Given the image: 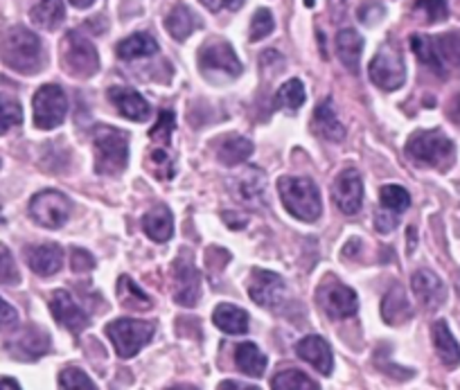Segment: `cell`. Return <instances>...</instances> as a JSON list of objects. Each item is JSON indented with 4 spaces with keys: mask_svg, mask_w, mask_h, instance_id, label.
Segmentation results:
<instances>
[{
    "mask_svg": "<svg viewBox=\"0 0 460 390\" xmlns=\"http://www.w3.org/2000/svg\"><path fill=\"white\" fill-rule=\"evenodd\" d=\"M158 52V41L147 32H138L127 37L125 41L118 43V57L125 61L134 59H145V57H152Z\"/></svg>",
    "mask_w": 460,
    "mask_h": 390,
    "instance_id": "obj_30",
    "label": "cell"
},
{
    "mask_svg": "<svg viewBox=\"0 0 460 390\" xmlns=\"http://www.w3.org/2000/svg\"><path fill=\"white\" fill-rule=\"evenodd\" d=\"M406 156L418 165L436 167V170H449L456 158V147L447 134L440 129H429V131H415L406 143Z\"/></svg>",
    "mask_w": 460,
    "mask_h": 390,
    "instance_id": "obj_5",
    "label": "cell"
},
{
    "mask_svg": "<svg viewBox=\"0 0 460 390\" xmlns=\"http://www.w3.org/2000/svg\"><path fill=\"white\" fill-rule=\"evenodd\" d=\"M370 79L382 91H397L406 82V66L400 52L382 48L370 61Z\"/></svg>",
    "mask_w": 460,
    "mask_h": 390,
    "instance_id": "obj_11",
    "label": "cell"
},
{
    "mask_svg": "<svg viewBox=\"0 0 460 390\" xmlns=\"http://www.w3.org/2000/svg\"><path fill=\"white\" fill-rule=\"evenodd\" d=\"M397 224H400V217H397L395 212L382 210L375 215V228H377L379 233H391V230L397 228Z\"/></svg>",
    "mask_w": 460,
    "mask_h": 390,
    "instance_id": "obj_47",
    "label": "cell"
},
{
    "mask_svg": "<svg viewBox=\"0 0 460 390\" xmlns=\"http://www.w3.org/2000/svg\"><path fill=\"white\" fill-rule=\"evenodd\" d=\"M433 336V348H436L438 357L445 363L447 368H458L460 366V345L456 336L451 334L447 321H436L431 327Z\"/></svg>",
    "mask_w": 460,
    "mask_h": 390,
    "instance_id": "obj_24",
    "label": "cell"
},
{
    "mask_svg": "<svg viewBox=\"0 0 460 390\" xmlns=\"http://www.w3.org/2000/svg\"><path fill=\"white\" fill-rule=\"evenodd\" d=\"M253 156V143L244 136H226L219 145H217V161L221 165H240Z\"/></svg>",
    "mask_w": 460,
    "mask_h": 390,
    "instance_id": "obj_27",
    "label": "cell"
},
{
    "mask_svg": "<svg viewBox=\"0 0 460 390\" xmlns=\"http://www.w3.org/2000/svg\"><path fill=\"white\" fill-rule=\"evenodd\" d=\"M237 183V192L244 203L258 206L260 199L264 197V174L260 170H249L244 176H240Z\"/></svg>",
    "mask_w": 460,
    "mask_h": 390,
    "instance_id": "obj_35",
    "label": "cell"
},
{
    "mask_svg": "<svg viewBox=\"0 0 460 390\" xmlns=\"http://www.w3.org/2000/svg\"><path fill=\"white\" fill-rule=\"evenodd\" d=\"M276 28V21H273V14L269 10H258L253 14V21H251V41H262Z\"/></svg>",
    "mask_w": 460,
    "mask_h": 390,
    "instance_id": "obj_41",
    "label": "cell"
},
{
    "mask_svg": "<svg viewBox=\"0 0 460 390\" xmlns=\"http://www.w3.org/2000/svg\"><path fill=\"white\" fill-rule=\"evenodd\" d=\"M0 390H21V386L14 379H0Z\"/></svg>",
    "mask_w": 460,
    "mask_h": 390,
    "instance_id": "obj_52",
    "label": "cell"
},
{
    "mask_svg": "<svg viewBox=\"0 0 460 390\" xmlns=\"http://www.w3.org/2000/svg\"><path fill=\"white\" fill-rule=\"evenodd\" d=\"M199 25L201 23H199L197 14H194L188 5H176L165 19L167 32H170L176 41H185Z\"/></svg>",
    "mask_w": 460,
    "mask_h": 390,
    "instance_id": "obj_32",
    "label": "cell"
},
{
    "mask_svg": "<svg viewBox=\"0 0 460 390\" xmlns=\"http://www.w3.org/2000/svg\"><path fill=\"white\" fill-rule=\"evenodd\" d=\"M95 145V172L100 176H115L125 172L129 163V136L120 129L95 127L93 131Z\"/></svg>",
    "mask_w": 460,
    "mask_h": 390,
    "instance_id": "obj_4",
    "label": "cell"
},
{
    "mask_svg": "<svg viewBox=\"0 0 460 390\" xmlns=\"http://www.w3.org/2000/svg\"><path fill=\"white\" fill-rule=\"evenodd\" d=\"M201 298V273L188 251H181L174 262V300L181 307H194Z\"/></svg>",
    "mask_w": 460,
    "mask_h": 390,
    "instance_id": "obj_12",
    "label": "cell"
},
{
    "mask_svg": "<svg viewBox=\"0 0 460 390\" xmlns=\"http://www.w3.org/2000/svg\"><path fill=\"white\" fill-rule=\"evenodd\" d=\"M246 289H249V296L253 298V303H258L260 307L276 309L285 300L287 285L278 273L264 271V269H253L249 276V282H246Z\"/></svg>",
    "mask_w": 460,
    "mask_h": 390,
    "instance_id": "obj_13",
    "label": "cell"
},
{
    "mask_svg": "<svg viewBox=\"0 0 460 390\" xmlns=\"http://www.w3.org/2000/svg\"><path fill=\"white\" fill-rule=\"evenodd\" d=\"M152 163L156 165V174L161 176V179L170 181L172 176H174V158L167 154L165 147H156L152 152Z\"/></svg>",
    "mask_w": 460,
    "mask_h": 390,
    "instance_id": "obj_44",
    "label": "cell"
},
{
    "mask_svg": "<svg viewBox=\"0 0 460 390\" xmlns=\"http://www.w3.org/2000/svg\"><path fill=\"white\" fill-rule=\"evenodd\" d=\"M61 64L66 73L73 77H93L100 70V57H97L95 46L88 41L77 30H70L64 39V52H61Z\"/></svg>",
    "mask_w": 460,
    "mask_h": 390,
    "instance_id": "obj_7",
    "label": "cell"
},
{
    "mask_svg": "<svg viewBox=\"0 0 460 390\" xmlns=\"http://www.w3.org/2000/svg\"><path fill=\"white\" fill-rule=\"evenodd\" d=\"M50 312L55 316V321L59 323L61 327H66L73 334H82L88 327L91 318L88 314L79 307L77 300L73 298V294L66 289H57L55 294L50 296Z\"/></svg>",
    "mask_w": 460,
    "mask_h": 390,
    "instance_id": "obj_16",
    "label": "cell"
},
{
    "mask_svg": "<svg viewBox=\"0 0 460 390\" xmlns=\"http://www.w3.org/2000/svg\"><path fill=\"white\" fill-rule=\"evenodd\" d=\"M314 3H316V0H305V5L307 7H314Z\"/></svg>",
    "mask_w": 460,
    "mask_h": 390,
    "instance_id": "obj_56",
    "label": "cell"
},
{
    "mask_svg": "<svg viewBox=\"0 0 460 390\" xmlns=\"http://www.w3.org/2000/svg\"><path fill=\"white\" fill-rule=\"evenodd\" d=\"M296 354H298L303 361H307L309 366L316 368L321 375H332V368H334V357H332V350L327 345L325 339L316 334H309L305 339L298 341L296 345Z\"/></svg>",
    "mask_w": 460,
    "mask_h": 390,
    "instance_id": "obj_20",
    "label": "cell"
},
{
    "mask_svg": "<svg viewBox=\"0 0 460 390\" xmlns=\"http://www.w3.org/2000/svg\"><path fill=\"white\" fill-rule=\"evenodd\" d=\"M19 280L21 278L14 257H12V253L0 244V285H16Z\"/></svg>",
    "mask_w": 460,
    "mask_h": 390,
    "instance_id": "obj_42",
    "label": "cell"
},
{
    "mask_svg": "<svg viewBox=\"0 0 460 390\" xmlns=\"http://www.w3.org/2000/svg\"><path fill=\"white\" fill-rule=\"evenodd\" d=\"M30 19L41 30H57L66 19V7L61 0H34L30 7Z\"/></svg>",
    "mask_w": 460,
    "mask_h": 390,
    "instance_id": "obj_29",
    "label": "cell"
},
{
    "mask_svg": "<svg viewBox=\"0 0 460 390\" xmlns=\"http://www.w3.org/2000/svg\"><path fill=\"white\" fill-rule=\"evenodd\" d=\"M118 300L127 309H152V298L129 276H122L118 280Z\"/></svg>",
    "mask_w": 460,
    "mask_h": 390,
    "instance_id": "obj_33",
    "label": "cell"
},
{
    "mask_svg": "<svg viewBox=\"0 0 460 390\" xmlns=\"http://www.w3.org/2000/svg\"><path fill=\"white\" fill-rule=\"evenodd\" d=\"M411 48L415 57L438 77L447 79L460 70V32L438 34V37L413 34Z\"/></svg>",
    "mask_w": 460,
    "mask_h": 390,
    "instance_id": "obj_2",
    "label": "cell"
},
{
    "mask_svg": "<svg viewBox=\"0 0 460 390\" xmlns=\"http://www.w3.org/2000/svg\"><path fill=\"white\" fill-rule=\"evenodd\" d=\"M59 390H97V386L82 368L68 366L59 372Z\"/></svg>",
    "mask_w": 460,
    "mask_h": 390,
    "instance_id": "obj_39",
    "label": "cell"
},
{
    "mask_svg": "<svg viewBox=\"0 0 460 390\" xmlns=\"http://www.w3.org/2000/svg\"><path fill=\"white\" fill-rule=\"evenodd\" d=\"M318 303L330 318H352L359 309V298L350 287L341 282H327L318 289Z\"/></svg>",
    "mask_w": 460,
    "mask_h": 390,
    "instance_id": "obj_14",
    "label": "cell"
},
{
    "mask_svg": "<svg viewBox=\"0 0 460 390\" xmlns=\"http://www.w3.org/2000/svg\"><path fill=\"white\" fill-rule=\"evenodd\" d=\"M68 3L73 7H77V10H88V7H91L95 0H68Z\"/></svg>",
    "mask_w": 460,
    "mask_h": 390,
    "instance_id": "obj_53",
    "label": "cell"
},
{
    "mask_svg": "<svg viewBox=\"0 0 460 390\" xmlns=\"http://www.w3.org/2000/svg\"><path fill=\"white\" fill-rule=\"evenodd\" d=\"M70 267H73V271L77 273L91 271V269L95 267V257H93L91 253L82 251V248H75L73 255H70Z\"/></svg>",
    "mask_w": 460,
    "mask_h": 390,
    "instance_id": "obj_46",
    "label": "cell"
},
{
    "mask_svg": "<svg viewBox=\"0 0 460 390\" xmlns=\"http://www.w3.org/2000/svg\"><path fill=\"white\" fill-rule=\"evenodd\" d=\"M0 59L21 75H37L43 68V43L23 25L5 30L0 37Z\"/></svg>",
    "mask_w": 460,
    "mask_h": 390,
    "instance_id": "obj_1",
    "label": "cell"
},
{
    "mask_svg": "<svg viewBox=\"0 0 460 390\" xmlns=\"http://www.w3.org/2000/svg\"><path fill=\"white\" fill-rule=\"evenodd\" d=\"M361 52H364V39L355 30L345 28L336 34V55H339L341 64L350 70L352 75L359 73Z\"/></svg>",
    "mask_w": 460,
    "mask_h": 390,
    "instance_id": "obj_23",
    "label": "cell"
},
{
    "mask_svg": "<svg viewBox=\"0 0 460 390\" xmlns=\"http://www.w3.org/2000/svg\"><path fill=\"white\" fill-rule=\"evenodd\" d=\"M30 215L43 228H61L70 217V201L57 190H43L30 201Z\"/></svg>",
    "mask_w": 460,
    "mask_h": 390,
    "instance_id": "obj_10",
    "label": "cell"
},
{
    "mask_svg": "<svg viewBox=\"0 0 460 390\" xmlns=\"http://www.w3.org/2000/svg\"><path fill=\"white\" fill-rule=\"evenodd\" d=\"M312 127L318 136H323V138L330 140V143H341V140L345 138V127L339 120V115H336L332 100H323L321 104L314 109Z\"/></svg>",
    "mask_w": 460,
    "mask_h": 390,
    "instance_id": "obj_22",
    "label": "cell"
},
{
    "mask_svg": "<svg viewBox=\"0 0 460 390\" xmlns=\"http://www.w3.org/2000/svg\"><path fill=\"white\" fill-rule=\"evenodd\" d=\"M165 390H199L197 386H190V384H179V386H170V388Z\"/></svg>",
    "mask_w": 460,
    "mask_h": 390,
    "instance_id": "obj_54",
    "label": "cell"
},
{
    "mask_svg": "<svg viewBox=\"0 0 460 390\" xmlns=\"http://www.w3.org/2000/svg\"><path fill=\"white\" fill-rule=\"evenodd\" d=\"M418 10L424 12L429 23H440L449 16V5L447 0H418Z\"/></svg>",
    "mask_w": 460,
    "mask_h": 390,
    "instance_id": "obj_43",
    "label": "cell"
},
{
    "mask_svg": "<svg viewBox=\"0 0 460 390\" xmlns=\"http://www.w3.org/2000/svg\"><path fill=\"white\" fill-rule=\"evenodd\" d=\"M199 68L201 73H221L224 77H240L242 61L237 59L235 50L224 39H212L199 50Z\"/></svg>",
    "mask_w": 460,
    "mask_h": 390,
    "instance_id": "obj_9",
    "label": "cell"
},
{
    "mask_svg": "<svg viewBox=\"0 0 460 390\" xmlns=\"http://www.w3.org/2000/svg\"><path fill=\"white\" fill-rule=\"evenodd\" d=\"M384 14H386V10H384L382 5H377V3H370V5L361 7L359 19L364 21L366 25H375L384 19Z\"/></svg>",
    "mask_w": 460,
    "mask_h": 390,
    "instance_id": "obj_49",
    "label": "cell"
},
{
    "mask_svg": "<svg viewBox=\"0 0 460 390\" xmlns=\"http://www.w3.org/2000/svg\"><path fill=\"white\" fill-rule=\"evenodd\" d=\"M267 354L255 343H240L235 348V366L249 377H262L267 372Z\"/></svg>",
    "mask_w": 460,
    "mask_h": 390,
    "instance_id": "obj_31",
    "label": "cell"
},
{
    "mask_svg": "<svg viewBox=\"0 0 460 390\" xmlns=\"http://www.w3.org/2000/svg\"><path fill=\"white\" fill-rule=\"evenodd\" d=\"M23 122V109L14 97L0 93V136L7 134L12 127H19Z\"/></svg>",
    "mask_w": 460,
    "mask_h": 390,
    "instance_id": "obj_37",
    "label": "cell"
},
{
    "mask_svg": "<svg viewBox=\"0 0 460 390\" xmlns=\"http://www.w3.org/2000/svg\"><path fill=\"white\" fill-rule=\"evenodd\" d=\"M217 390H260L258 386H249V384H242V381H233V379H226L221 381L219 388Z\"/></svg>",
    "mask_w": 460,
    "mask_h": 390,
    "instance_id": "obj_51",
    "label": "cell"
},
{
    "mask_svg": "<svg viewBox=\"0 0 460 390\" xmlns=\"http://www.w3.org/2000/svg\"><path fill=\"white\" fill-rule=\"evenodd\" d=\"M143 230L154 242H170L174 235V217L167 206H156L143 217Z\"/></svg>",
    "mask_w": 460,
    "mask_h": 390,
    "instance_id": "obj_28",
    "label": "cell"
},
{
    "mask_svg": "<svg viewBox=\"0 0 460 390\" xmlns=\"http://www.w3.org/2000/svg\"><path fill=\"white\" fill-rule=\"evenodd\" d=\"M10 352L21 361H34L50 352V336L37 325H28L14 341H10Z\"/></svg>",
    "mask_w": 460,
    "mask_h": 390,
    "instance_id": "obj_18",
    "label": "cell"
},
{
    "mask_svg": "<svg viewBox=\"0 0 460 390\" xmlns=\"http://www.w3.org/2000/svg\"><path fill=\"white\" fill-rule=\"evenodd\" d=\"M199 3L210 12H221V10L237 12L242 10V5H244V0H199Z\"/></svg>",
    "mask_w": 460,
    "mask_h": 390,
    "instance_id": "obj_48",
    "label": "cell"
},
{
    "mask_svg": "<svg viewBox=\"0 0 460 390\" xmlns=\"http://www.w3.org/2000/svg\"><path fill=\"white\" fill-rule=\"evenodd\" d=\"M271 390H321V386L312 379L309 375H305L303 370H280L271 379Z\"/></svg>",
    "mask_w": 460,
    "mask_h": 390,
    "instance_id": "obj_34",
    "label": "cell"
},
{
    "mask_svg": "<svg viewBox=\"0 0 460 390\" xmlns=\"http://www.w3.org/2000/svg\"><path fill=\"white\" fill-rule=\"evenodd\" d=\"M156 325L149 321H136V318H118L106 325V336L113 343L115 352L122 359H131L152 341Z\"/></svg>",
    "mask_w": 460,
    "mask_h": 390,
    "instance_id": "obj_6",
    "label": "cell"
},
{
    "mask_svg": "<svg viewBox=\"0 0 460 390\" xmlns=\"http://www.w3.org/2000/svg\"><path fill=\"white\" fill-rule=\"evenodd\" d=\"M375 363H377L379 370H384V372H386V375L395 377V379H400V381H404V379H409V377H413V370H406V368L395 366V363H388V361H384V359H379V357L375 359Z\"/></svg>",
    "mask_w": 460,
    "mask_h": 390,
    "instance_id": "obj_50",
    "label": "cell"
},
{
    "mask_svg": "<svg viewBox=\"0 0 460 390\" xmlns=\"http://www.w3.org/2000/svg\"><path fill=\"white\" fill-rule=\"evenodd\" d=\"M411 287H413L415 298L420 300L424 309L433 312V309H440L447 303V287L440 278L433 271L427 269H420L411 278Z\"/></svg>",
    "mask_w": 460,
    "mask_h": 390,
    "instance_id": "obj_17",
    "label": "cell"
},
{
    "mask_svg": "<svg viewBox=\"0 0 460 390\" xmlns=\"http://www.w3.org/2000/svg\"><path fill=\"white\" fill-rule=\"evenodd\" d=\"M25 260L37 276L50 278L64 267V251L57 244H39V246L28 248Z\"/></svg>",
    "mask_w": 460,
    "mask_h": 390,
    "instance_id": "obj_21",
    "label": "cell"
},
{
    "mask_svg": "<svg viewBox=\"0 0 460 390\" xmlns=\"http://www.w3.org/2000/svg\"><path fill=\"white\" fill-rule=\"evenodd\" d=\"M379 199H382L384 210L395 212V215L409 210L411 206V194L404 188H400V185H384L382 192H379Z\"/></svg>",
    "mask_w": 460,
    "mask_h": 390,
    "instance_id": "obj_38",
    "label": "cell"
},
{
    "mask_svg": "<svg viewBox=\"0 0 460 390\" xmlns=\"http://www.w3.org/2000/svg\"><path fill=\"white\" fill-rule=\"evenodd\" d=\"M332 199L345 215H357L364 206V183L357 170H343L332 185Z\"/></svg>",
    "mask_w": 460,
    "mask_h": 390,
    "instance_id": "obj_15",
    "label": "cell"
},
{
    "mask_svg": "<svg viewBox=\"0 0 460 390\" xmlns=\"http://www.w3.org/2000/svg\"><path fill=\"white\" fill-rule=\"evenodd\" d=\"M454 106H456V111H458V113H460V95H458V97H456V102H454Z\"/></svg>",
    "mask_w": 460,
    "mask_h": 390,
    "instance_id": "obj_55",
    "label": "cell"
},
{
    "mask_svg": "<svg viewBox=\"0 0 460 390\" xmlns=\"http://www.w3.org/2000/svg\"><path fill=\"white\" fill-rule=\"evenodd\" d=\"M34 124L39 129H57L68 115V97L57 84H46L34 93Z\"/></svg>",
    "mask_w": 460,
    "mask_h": 390,
    "instance_id": "obj_8",
    "label": "cell"
},
{
    "mask_svg": "<svg viewBox=\"0 0 460 390\" xmlns=\"http://www.w3.org/2000/svg\"><path fill=\"white\" fill-rule=\"evenodd\" d=\"M212 323H215L221 332L233 336H240L249 332V314L242 307H237V305H217V309L212 312Z\"/></svg>",
    "mask_w": 460,
    "mask_h": 390,
    "instance_id": "obj_26",
    "label": "cell"
},
{
    "mask_svg": "<svg viewBox=\"0 0 460 390\" xmlns=\"http://www.w3.org/2000/svg\"><path fill=\"white\" fill-rule=\"evenodd\" d=\"M278 192H280L282 206L291 217L300 221H314L321 217L323 203H321V190L316 183L309 179H296V176H282L278 181Z\"/></svg>",
    "mask_w": 460,
    "mask_h": 390,
    "instance_id": "obj_3",
    "label": "cell"
},
{
    "mask_svg": "<svg viewBox=\"0 0 460 390\" xmlns=\"http://www.w3.org/2000/svg\"><path fill=\"white\" fill-rule=\"evenodd\" d=\"M307 95H305V86L300 79H289V82L282 84L276 93V106L278 109L287 111H298L305 104Z\"/></svg>",
    "mask_w": 460,
    "mask_h": 390,
    "instance_id": "obj_36",
    "label": "cell"
},
{
    "mask_svg": "<svg viewBox=\"0 0 460 390\" xmlns=\"http://www.w3.org/2000/svg\"><path fill=\"white\" fill-rule=\"evenodd\" d=\"M16 327H19V314H16V309L7 300L0 298V330L12 332Z\"/></svg>",
    "mask_w": 460,
    "mask_h": 390,
    "instance_id": "obj_45",
    "label": "cell"
},
{
    "mask_svg": "<svg viewBox=\"0 0 460 390\" xmlns=\"http://www.w3.org/2000/svg\"><path fill=\"white\" fill-rule=\"evenodd\" d=\"M382 316L388 325H404L413 318V309H411L409 296L402 287H393L382 300Z\"/></svg>",
    "mask_w": 460,
    "mask_h": 390,
    "instance_id": "obj_25",
    "label": "cell"
},
{
    "mask_svg": "<svg viewBox=\"0 0 460 390\" xmlns=\"http://www.w3.org/2000/svg\"><path fill=\"white\" fill-rule=\"evenodd\" d=\"M174 127H176V115L167 109L161 111V113H158V122L154 124L152 131H149V138L158 140L163 147H167L172 140V131H174Z\"/></svg>",
    "mask_w": 460,
    "mask_h": 390,
    "instance_id": "obj_40",
    "label": "cell"
},
{
    "mask_svg": "<svg viewBox=\"0 0 460 390\" xmlns=\"http://www.w3.org/2000/svg\"><path fill=\"white\" fill-rule=\"evenodd\" d=\"M109 100L113 102V106L118 109V113L127 120H134V122H145L152 115V106L149 102L140 95L138 91L129 86H113L109 88Z\"/></svg>",
    "mask_w": 460,
    "mask_h": 390,
    "instance_id": "obj_19",
    "label": "cell"
}]
</instances>
